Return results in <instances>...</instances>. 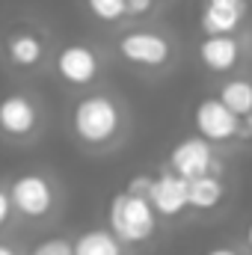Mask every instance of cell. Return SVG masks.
<instances>
[{
  "mask_svg": "<svg viewBox=\"0 0 252 255\" xmlns=\"http://www.w3.org/2000/svg\"><path fill=\"white\" fill-rule=\"evenodd\" d=\"M71 139L89 154H107L119 148L130 133V110L110 89H86L68 104Z\"/></svg>",
  "mask_w": 252,
  "mask_h": 255,
  "instance_id": "obj_1",
  "label": "cell"
},
{
  "mask_svg": "<svg viewBox=\"0 0 252 255\" xmlns=\"http://www.w3.org/2000/svg\"><path fill=\"white\" fill-rule=\"evenodd\" d=\"M6 193L15 211V223L24 226H51L63 211V184L48 169H24L6 181Z\"/></svg>",
  "mask_w": 252,
  "mask_h": 255,
  "instance_id": "obj_2",
  "label": "cell"
},
{
  "mask_svg": "<svg viewBox=\"0 0 252 255\" xmlns=\"http://www.w3.org/2000/svg\"><path fill=\"white\" fill-rule=\"evenodd\" d=\"M113 51L119 63H125L133 71H169L178 63V45L166 30L148 27V24H133L122 30L113 39Z\"/></svg>",
  "mask_w": 252,
  "mask_h": 255,
  "instance_id": "obj_3",
  "label": "cell"
},
{
  "mask_svg": "<svg viewBox=\"0 0 252 255\" xmlns=\"http://www.w3.org/2000/svg\"><path fill=\"white\" fill-rule=\"evenodd\" d=\"M104 226L125 244L130 253L148 250L160 232V220L151 211L148 199L142 196H130L127 190H116L107 199V214H104Z\"/></svg>",
  "mask_w": 252,
  "mask_h": 255,
  "instance_id": "obj_4",
  "label": "cell"
},
{
  "mask_svg": "<svg viewBox=\"0 0 252 255\" xmlns=\"http://www.w3.org/2000/svg\"><path fill=\"white\" fill-rule=\"evenodd\" d=\"M107 60L101 54V48L89 45V42H68L60 45L51 54V71L57 74V80L74 89V92H86L95 89L98 80L104 77Z\"/></svg>",
  "mask_w": 252,
  "mask_h": 255,
  "instance_id": "obj_5",
  "label": "cell"
},
{
  "mask_svg": "<svg viewBox=\"0 0 252 255\" xmlns=\"http://www.w3.org/2000/svg\"><path fill=\"white\" fill-rule=\"evenodd\" d=\"M45 125V110L36 101V95L24 89H12L0 95V136L12 145L36 142Z\"/></svg>",
  "mask_w": 252,
  "mask_h": 255,
  "instance_id": "obj_6",
  "label": "cell"
},
{
  "mask_svg": "<svg viewBox=\"0 0 252 255\" xmlns=\"http://www.w3.org/2000/svg\"><path fill=\"white\" fill-rule=\"evenodd\" d=\"M3 63L18 74H36L45 65H51V42L42 30L33 24H18L0 39Z\"/></svg>",
  "mask_w": 252,
  "mask_h": 255,
  "instance_id": "obj_7",
  "label": "cell"
},
{
  "mask_svg": "<svg viewBox=\"0 0 252 255\" xmlns=\"http://www.w3.org/2000/svg\"><path fill=\"white\" fill-rule=\"evenodd\" d=\"M163 166L169 172H175L178 178H184V181L202 178V175H226V157H223V151L214 148L211 142H205L196 133L178 139L169 148Z\"/></svg>",
  "mask_w": 252,
  "mask_h": 255,
  "instance_id": "obj_8",
  "label": "cell"
},
{
  "mask_svg": "<svg viewBox=\"0 0 252 255\" xmlns=\"http://www.w3.org/2000/svg\"><path fill=\"white\" fill-rule=\"evenodd\" d=\"M193 130L196 136H202L205 142L223 151L226 145L238 142V116L217 95H205L193 107Z\"/></svg>",
  "mask_w": 252,
  "mask_h": 255,
  "instance_id": "obj_9",
  "label": "cell"
},
{
  "mask_svg": "<svg viewBox=\"0 0 252 255\" xmlns=\"http://www.w3.org/2000/svg\"><path fill=\"white\" fill-rule=\"evenodd\" d=\"M247 39L241 33L235 36H202L196 45V60L208 74L229 77L238 74V68L247 60Z\"/></svg>",
  "mask_w": 252,
  "mask_h": 255,
  "instance_id": "obj_10",
  "label": "cell"
},
{
  "mask_svg": "<svg viewBox=\"0 0 252 255\" xmlns=\"http://www.w3.org/2000/svg\"><path fill=\"white\" fill-rule=\"evenodd\" d=\"M148 205L157 214L160 223H178L190 214V202H187V181L178 178L175 172H169L166 166H160L151 178L148 187Z\"/></svg>",
  "mask_w": 252,
  "mask_h": 255,
  "instance_id": "obj_11",
  "label": "cell"
},
{
  "mask_svg": "<svg viewBox=\"0 0 252 255\" xmlns=\"http://www.w3.org/2000/svg\"><path fill=\"white\" fill-rule=\"evenodd\" d=\"M226 199H229L226 175H202V178L187 181L190 214H196V217H211V214L223 211Z\"/></svg>",
  "mask_w": 252,
  "mask_h": 255,
  "instance_id": "obj_12",
  "label": "cell"
},
{
  "mask_svg": "<svg viewBox=\"0 0 252 255\" xmlns=\"http://www.w3.org/2000/svg\"><path fill=\"white\" fill-rule=\"evenodd\" d=\"M247 18H250V6H202L199 30L202 36H235L244 33Z\"/></svg>",
  "mask_w": 252,
  "mask_h": 255,
  "instance_id": "obj_13",
  "label": "cell"
},
{
  "mask_svg": "<svg viewBox=\"0 0 252 255\" xmlns=\"http://www.w3.org/2000/svg\"><path fill=\"white\" fill-rule=\"evenodd\" d=\"M71 247H74V255H133L107 226L80 229L71 238Z\"/></svg>",
  "mask_w": 252,
  "mask_h": 255,
  "instance_id": "obj_14",
  "label": "cell"
},
{
  "mask_svg": "<svg viewBox=\"0 0 252 255\" xmlns=\"http://www.w3.org/2000/svg\"><path fill=\"white\" fill-rule=\"evenodd\" d=\"M217 98L235 113V116H250L252 113V77L247 74H229L217 83Z\"/></svg>",
  "mask_w": 252,
  "mask_h": 255,
  "instance_id": "obj_15",
  "label": "cell"
},
{
  "mask_svg": "<svg viewBox=\"0 0 252 255\" xmlns=\"http://www.w3.org/2000/svg\"><path fill=\"white\" fill-rule=\"evenodd\" d=\"M83 6H86V12L95 21H101L107 27H116V24H122L127 18L125 0H83Z\"/></svg>",
  "mask_w": 252,
  "mask_h": 255,
  "instance_id": "obj_16",
  "label": "cell"
},
{
  "mask_svg": "<svg viewBox=\"0 0 252 255\" xmlns=\"http://www.w3.org/2000/svg\"><path fill=\"white\" fill-rule=\"evenodd\" d=\"M27 255H74V247H71V238L68 235H45V238H39Z\"/></svg>",
  "mask_w": 252,
  "mask_h": 255,
  "instance_id": "obj_17",
  "label": "cell"
},
{
  "mask_svg": "<svg viewBox=\"0 0 252 255\" xmlns=\"http://www.w3.org/2000/svg\"><path fill=\"white\" fill-rule=\"evenodd\" d=\"M151 178H154V172H136V175H130L125 181V187L122 190H127L130 196H148V187H151Z\"/></svg>",
  "mask_w": 252,
  "mask_h": 255,
  "instance_id": "obj_18",
  "label": "cell"
},
{
  "mask_svg": "<svg viewBox=\"0 0 252 255\" xmlns=\"http://www.w3.org/2000/svg\"><path fill=\"white\" fill-rule=\"evenodd\" d=\"M12 226H15V211H12V202H9L6 184H0V235H6Z\"/></svg>",
  "mask_w": 252,
  "mask_h": 255,
  "instance_id": "obj_19",
  "label": "cell"
},
{
  "mask_svg": "<svg viewBox=\"0 0 252 255\" xmlns=\"http://www.w3.org/2000/svg\"><path fill=\"white\" fill-rule=\"evenodd\" d=\"M154 9H157L154 0H125L127 18H148V15H154Z\"/></svg>",
  "mask_w": 252,
  "mask_h": 255,
  "instance_id": "obj_20",
  "label": "cell"
},
{
  "mask_svg": "<svg viewBox=\"0 0 252 255\" xmlns=\"http://www.w3.org/2000/svg\"><path fill=\"white\" fill-rule=\"evenodd\" d=\"M202 255H247L238 244H214V247H208Z\"/></svg>",
  "mask_w": 252,
  "mask_h": 255,
  "instance_id": "obj_21",
  "label": "cell"
},
{
  "mask_svg": "<svg viewBox=\"0 0 252 255\" xmlns=\"http://www.w3.org/2000/svg\"><path fill=\"white\" fill-rule=\"evenodd\" d=\"M238 142H252V113L238 116Z\"/></svg>",
  "mask_w": 252,
  "mask_h": 255,
  "instance_id": "obj_22",
  "label": "cell"
},
{
  "mask_svg": "<svg viewBox=\"0 0 252 255\" xmlns=\"http://www.w3.org/2000/svg\"><path fill=\"white\" fill-rule=\"evenodd\" d=\"M238 247L247 255H252V217L244 223V229H241V244H238Z\"/></svg>",
  "mask_w": 252,
  "mask_h": 255,
  "instance_id": "obj_23",
  "label": "cell"
},
{
  "mask_svg": "<svg viewBox=\"0 0 252 255\" xmlns=\"http://www.w3.org/2000/svg\"><path fill=\"white\" fill-rule=\"evenodd\" d=\"M0 255H27V250H21L12 238H6V235H0Z\"/></svg>",
  "mask_w": 252,
  "mask_h": 255,
  "instance_id": "obj_24",
  "label": "cell"
},
{
  "mask_svg": "<svg viewBox=\"0 0 252 255\" xmlns=\"http://www.w3.org/2000/svg\"><path fill=\"white\" fill-rule=\"evenodd\" d=\"M202 6H250V0H202Z\"/></svg>",
  "mask_w": 252,
  "mask_h": 255,
  "instance_id": "obj_25",
  "label": "cell"
},
{
  "mask_svg": "<svg viewBox=\"0 0 252 255\" xmlns=\"http://www.w3.org/2000/svg\"><path fill=\"white\" fill-rule=\"evenodd\" d=\"M247 48H250V51H252V30H250V42H247Z\"/></svg>",
  "mask_w": 252,
  "mask_h": 255,
  "instance_id": "obj_26",
  "label": "cell"
},
{
  "mask_svg": "<svg viewBox=\"0 0 252 255\" xmlns=\"http://www.w3.org/2000/svg\"><path fill=\"white\" fill-rule=\"evenodd\" d=\"M154 3H163V0H154Z\"/></svg>",
  "mask_w": 252,
  "mask_h": 255,
  "instance_id": "obj_27",
  "label": "cell"
}]
</instances>
